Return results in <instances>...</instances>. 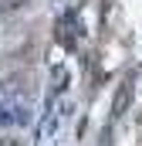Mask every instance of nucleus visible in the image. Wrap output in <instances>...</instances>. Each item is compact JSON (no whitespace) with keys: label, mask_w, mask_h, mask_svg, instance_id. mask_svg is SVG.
<instances>
[{"label":"nucleus","mask_w":142,"mask_h":146,"mask_svg":"<svg viewBox=\"0 0 142 146\" xmlns=\"http://www.w3.org/2000/svg\"><path fill=\"white\" fill-rule=\"evenodd\" d=\"M0 122L3 126H27L31 122V102L24 95H0Z\"/></svg>","instance_id":"f257e3e1"},{"label":"nucleus","mask_w":142,"mask_h":146,"mask_svg":"<svg viewBox=\"0 0 142 146\" xmlns=\"http://www.w3.org/2000/svg\"><path fill=\"white\" fill-rule=\"evenodd\" d=\"M129 99H132V85H122V92L115 95V115H122L129 109Z\"/></svg>","instance_id":"f03ea898"},{"label":"nucleus","mask_w":142,"mask_h":146,"mask_svg":"<svg viewBox=\"0 0 142 146\" xmlns=\"http://www.w3.org/2000/svg\"><path fill=\"white\" fill-rule=\"evenodd\" d=\"M64 78H68V72H64V68H54V85H51V95H58V92L64 88Z\"/></svg>","instance_id":"7ed1b4c3"},{"label":"nucleus","mask_w":142,"mask_h":146,"mask_svg":"<svg viewBox=\"0 0 142 146\" xmlns=\"http://www.w3.org/2000/svg\"><path fill=\"white\" fill-rule=\"evenodd\" d=\"M10 7H24V0H7V3H0V10H10Z\"/></svg>","instance_id":"20e7f679"}]
</instances>
